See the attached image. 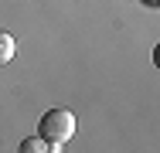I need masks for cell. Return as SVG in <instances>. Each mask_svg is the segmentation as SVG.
I'll list each match as a JSON object with an SVG mask.
<instances>
[{"instance_id": "3", "label": "cell", "mask_w": 160, "mask_h": 153, "mask_svg": "<svg viewBox=\"0 0 160 153\" xmlns=\"http://www.w3.org/2000/svg\"><path fill=\"white\" fill-rule=\"evenodd\" d=\"M21 153H48V143L41 136H28V140H21Z\"/></svg>"}, {"instance_id": "2", "label": "cell", "mask_w": 160, "mask_h": 153, "mask_svg": "<svg viewBox=\"0 0 160 153\" xmlns=\"http://www.w3.org/2000/svg\"><path fill=\"white\" fill-rule=\"evenodd\" d=\"M14 55H17V41H14L7 31H0V65H7Z\"/></svg>"}, {"instance_id": "1", "label": "cell", "mask_w": 160, "mask_h": 153, "mask_svg": "<svg viewBox=\"0 0 160 153\" xmlns=\"http://www.w3.org/2000/svg\"><path fill=\"white\" fill-rule=\"evenodd\" d=\"M38 136L44 140V143H68L72 136H75V116H72V109H48L41 122H38Z\"/></svg>"}, {"instance_id": "4", "label": "cell", "mask_w": 160, "mask_h": 153, "mask_svg": "<svg viewBox=\"0 0 160 153\" xmlns=\"http://www.w3.org/2000/svg\"><path fill=\"white\" fill-rule=\"evenodd\" d=\"M150 3H157V0H150Z\"/></svg>"}]
</instances>
